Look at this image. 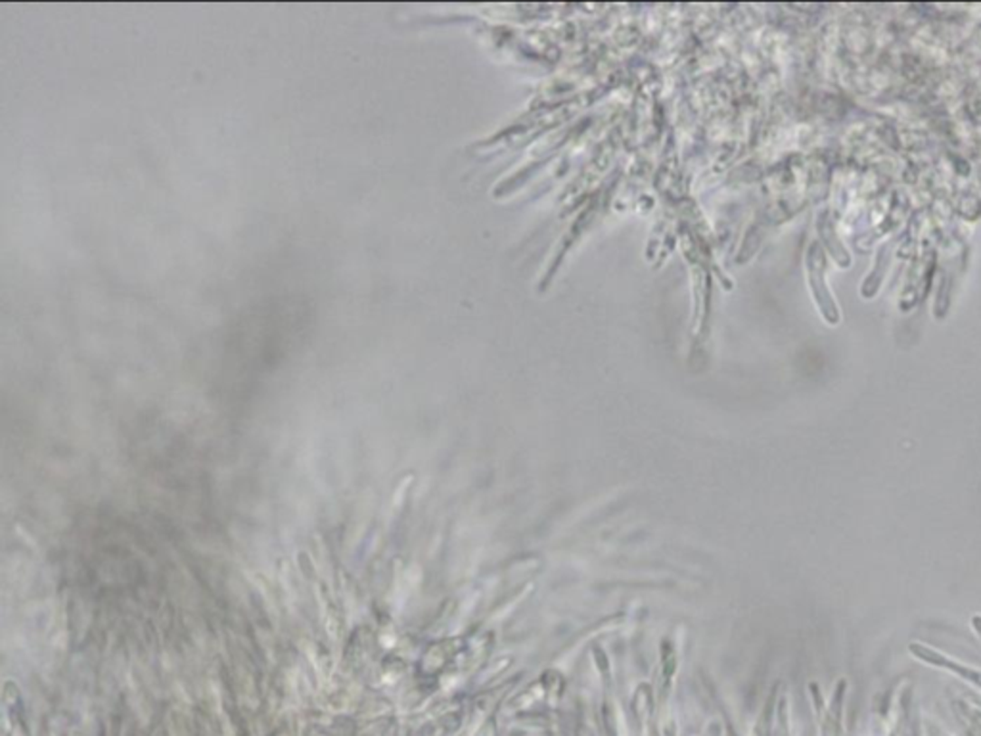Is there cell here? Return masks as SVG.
Returning <instances> with one entry per match:
<instances>
[{"mask_svg":"<svg viewBox=\"0 0 981 736\" xmlns=\"http://www.w3.org/2000/svg\"><path fill=\"white\" fill-rule=\"evenodd\" d=\"M909 650H910V654H914L919 660H922V662H926V664H931V665H938V667L951 669V671H955V674H958L960 677L968 679V681H972V683H976V684L981 686V674H977V671L964 667V665H960V664H957V662H953V660H948L947 656H943V654H939V652H936V650H931V648H928V646H924V645H919V643H912V645L909 646Z\"/></svg>","mask_w":981,"mask_h":736,"instance_id":"6da1fadb","label":"cell"}]
</instances>
